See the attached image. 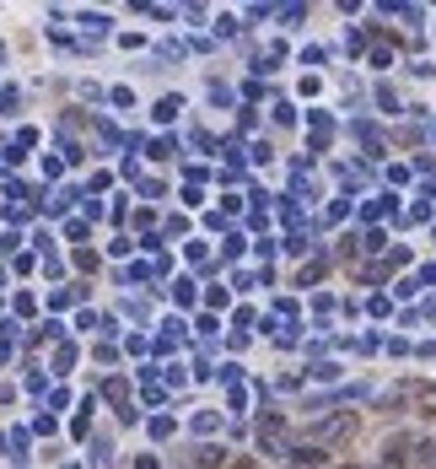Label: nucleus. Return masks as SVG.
I'll list each match as a JSON object with an SVG mask.
<instances>
[{
    "label": "nucleus",
    "mask_w": 436,
    "mask_h": 469,
    "mask_svg": "<svg viewBox=\"0 0 436 469\" xmlns=\"http://www.w3.org/2000/svg\"><path fill=\"white\" fill-rule=\"evenodd\" d=\"M351 432H355V416H328V421H318V426H313L318 443H339V437H351Z\"/></svg>",
    "instance_id": "obj_1"
},
{
    "label": "nucleus",
    "mask_w": 436,
    "mask_h": 469,
    "mask_svg": "<svg viewBox=\"0 0 436 469\" xmlns=\"http://www.w3.org/2000/svg\"><path fill=\"white\" fill-rule=\"evenodd\" d=\"M425 464H431V469H436V443H431V448H425Z\"/></svg>",
    "instance_id": "obj_2"
}]
</instances>
